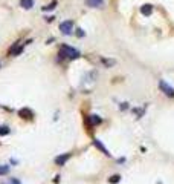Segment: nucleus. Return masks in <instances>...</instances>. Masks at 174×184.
I'll use <instances>...</instances> for the list:
<instances>
[{
  "instance_id": "nucleus-3",
  "label": "nucleus",
  "mask_w": 174,
  "mask_h": 184,
  "mask_svg": "<svg viewBox=\"0 0 174 184\" xmlns=\"http://www.w3.org/2000/svg\"><path fill=\"white\" fill-rule=\"evenodd\" d=\"M72 29H73V22H72V20H66V22H63V23L60 25V31H61L63 34H70Z\"/></svg>"
},
{
  "instance_id": "nucleus-15",
  "label": "nucleus",
  "mask_w": 174,
  "mask_h": 184,
  "mask_svg": "<svg viewBox=\"0 0 174 184\" xmlns=\"http://www.w3.org/2000/svg\"><path fill=\"white\" fill-rule=\"evenodd\" d=\"M55 6H57V2H52L51 5H48V6H44V8H43V11H51V9H53Z\"/></svg>"
},
{
  "instance_id": "nucleus-2",
  "label": "nucleus",
  "mask_w": 174,
  "mask_h": 184,
  "mask_svg": "<svg viewBox=\"0 0 174 184\" xmlns=\"http://www.w3.org/2000/svg\"><path fill=\"white\" fill-rule=\"evenodd\" d=\"M159 88H160V91L163 92L165 95H168V97H174V89L168 85V83H165L163 80L159 81Z\"/></svg>"
},
{
  "instance_id": "nucleus-7",
  "label": "nucleus",
  "mask_w": 174,
  "mask_h": 184,
  "mask_svg": "<svg viewBox=\"0 0 174 184\" xmlns=\"http://www.w3.org/2000/svg\"><path fill=\"white\" fill-rule=\"evenodd\" d=\"M151 12H153V5H144V6H140V14L142 16H151Z\"/></svg>"
},
{
  "instance_id": "nucleus-12",
  "label": "nucleus",
  "mask_w": 174,
  "mask_h": 184,
  "mask_svg": "<svg viewBox=\"0 0 174 184\" xmlns=\"http://www.w3.org/2000/svg\"><path fill=\"white\" fill-rule=\"evenodd\" d=\"M89 120H90V123H92V126H96V124H101V118L98 117V115H92V117H89Z\"/></svg>"
},
{
  "instance_id": "nucleus-4",
  "label": "nucleus",
  "mask_w": 174,
  "mask_h": 184,
  "mask_svg": "<svg viewBox=\"0 0 174 184\" xmlns=\"http://www.w3.org/2000/svg\"><path fill=\"white\" fill-rule=\"evenodd\" d=\"M18 117H21V118H25V120H31V118L34 117V112L29 109V108H23V109L18 110Z\"/></svg>"
},
{
  "instance_id": "nucleus-9",
  "label": "nucleus",
  "mask_w": 174,
  "mask_h": 184,
  "mask_svg": "<svg viewBox=\"0 0 174 184\" xmlns=\"http://www.w3.org/2000/svg\"><path fill=\"white\" fill-rule=\"evenodd\" d=\"M93 144H95V146L98 147V149H99L101 152H104V153L107 155V157H112V153H110V152H108V150L105 149V146H104V144H101V141H99V140H95V141H93Z\"/></svg>"
},
{
  "instance_id": "nucleus-18",
  "label": "nucleus",
  "mask_w": 174,
  "mask_h": 184,
  "mask_svg": "<svg viewBox=\"0 0 174 184\" xmlns=\"http://www.w3.org/2000/svg\"><path fill=\"white\" fill-rule=\"evenodd\" d=\"M12 184H20V183H18L17 180H12Z\"/></svg>"
},
{
  "instance_id": "nucleus-8",
  "label": "nucleus",
  "mask_w": 174,
  "mask_h": 184,
  "mask_svg": "<svg viewBox=\"0 0 174 184\" xmlns=\"http://www.w3.org/2000/svg\"><path fill=\"white\" fill-rule=\"evenodd\" d=\"M69 157H70V153H63V155H60V157H57L55 158V164H58V166H63L67 160H69Z\"/></svg>"
},
{
  "instance_id": "nucleus-13",
  "label": "nucleus",
  "mask_w": 174,
  "mask_h": 184,
  "mask_svg": "<svg viewBox=\"0 0 174 184\" xmlns=\"http://www.w3.org/2000/svg\"><path fill=\"white\" fill-rule=\"evenodd\" d=\"M119 180H121V177H119V175H113V177H110V178H108V183H110V184H116V183H119Z\"/></svg>"
},
{
  "instance_id": "nucleus-16",
  "label": "nucleus",
  "mask_w": 174,
  "mask_h": 184,
  "mask_svg": "<svg viewBox=\"0 0 174 184\" xmlns=\"http://www.w3.org/2000/svg\"><path fill=\"white\" fill-rule=\"evenodd\" d=\"M9 133V128H0V135H6Z\"/></svg>"
},
{
  "instance_id": "nucleus-1",
  "label": "nucleus",
  "mask_w": 174,
  "mask_h": 184,
  "mask_svg": "<svg viewBox=\"0 0 174 184\" xmlns=\"http://www.w3.org/2000/svg\"><path fill=\"white\" fill-rule=\"evenodd\" d=\"M60 58H70V60H75L80 57V52L76 49H73L72 46H67V45H63L60 48Z\"/></svg>"
},
{
  "instance_id": "nucleus-10",
  "label": "nucleus",
  "mask_w": 174,
  "mask_h": 184,
  "mask_svg": "<svg viewBox=\"0 0 174 184\" xmlns=\"http://www.w3.org/2000/svg\"><path fill=\"white\" fill-rule=\"evenodd\" d=\"M20 6L23 9H31L34 6V0H20Z\"/></svg>"
},
{
  "instance_id": "nucleus-11",
  "label": "nucleus",
  "mask_w": 174,
  "mask_h": 184,
  "mask_svg": "<svg viewBox=\"0 0 174 184\" xmlns=\"http://www.w3.org/2000/svg\"><path fill=\"white\" fill-rule=\"evenodd\" d=\"M101 63L104 65L105 68H112V66H115V65H116V61H115V60H112V58H101Z\"/></svg>"
},
{
  "instance_id": "nucleus-5",
  "label": "nucleus",
  "mask_w": 174,
  "mask_h": 184,
  "mask_svg": "<svg viewBox=\"0 0 174 184\" xmlns=\"http://www.w3.org/2000/svg\"><path fill=\"white\" fill-rule=\"evenodd\" d=\"M89 8H104V0H86Z\"/></svg>"
},
{
  "instance_id": "nucleus-6",
  "label": "nucleus",
  "mask_w": 174,
  "mask_h": 184,
  "mask_svg": "<svg viewBox=\"0 0 174 184\" xmlns=\"http://www.w3.org/2000/svg\"><path fill=\"white\" fill-rule=\"evenodd\" d=\"M21 51H23V46H20L17 41V43H14V45L9 48V55H11V57H16V55H18Z\"/></svg>"
},
{
  "instance_id": "nucleus-17",
  "label": "nucleus",
  "mask_w": 174,
  "mask_h": 184,
  "mask_svg": "<svg viewBox=\"0 0 174 184\" xmlns=\"http://www.w3.org/2000/svg\"><path fill=\"white\" fill-rule=\"evenodd\" d=\"M76 36H78V37H84L86 34L83 32V29H78V31H76Z\"/></svg>"
},
{
  "instance_id": "nucleus-14",
  "label": "nucleus",
  "mask_w": 174,
  "mask_h": 184,
  "mask_svg": "<svg viewBox=\"0 0 174 184\" xmlns=\"http://www.w3.org/2000/svg\"><path fill=\"white\" fill-rule=\"evenodd\" d=\"M9 172V166H0V175H6Z\"/></svg>"
}]
</instances>
